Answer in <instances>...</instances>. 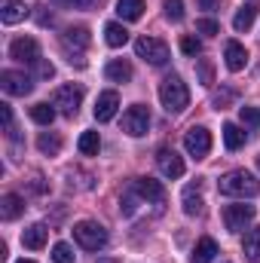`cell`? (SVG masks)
Wrapping results in <instances>:
<instances>
[{
	"instance_id": "cell-35",
	"label": "cell",
	"mask_w": 260,
	"mask_h": 263,
	"mask_svg": "<svg viewBox=\"0 0 260 263\" xmlns=\"http://www.w3.org/2000/svg\"><path fill=\"white\" fill-rule=\"evenodd\" d=\"M233 101H236V89H220V92L214 95V107H217V110H224V107L233 104Z\"/></svg>"
},
{
	"instance_id": "cell-21",
	"label": "cell",
	"mask_w": 260,
	"mask_h": 263,
	"mask_svg": "<svg viewBox=\"0 0 260 263\" xmlns=\"http://www.w3.org/2000/svg\"><path fill=\"white\" fill-rule=\"evenodd\" d=\"M22 211H25V199L22 196L6 193V196L0 199V220H15Z\"/></svg>"
},
{
	"instance_id": "cell-27",
	"label": "cell",
	"mask_w": 260,
	"mask_h": 263,
	"mask_svg": "<svg viewBox=\"0 0 260 263\" xmlns=\"http://www.w3.org/2000/svg\"><path fill=\"white\" fill-rule=\"evenodd\" d=\"M31 120H34L37 126H52V120H55V104H46V101L34 104V107H31Z\"/></svg>"
},
{
	"instance_id": "cell-22",
	"label": "cell",
	"mask_w": 260,
	"mask_h": 263,
	"mask_svg": "<svg viewBox=\"0 0 260 263\" xmlns=\"http://www.w3.org/2000/svg\"><path fill=\"white\" fill-rule=\"evenodd\" d=\"M242 254L248 263H260V227L248 230L245 239H242Z\"/></svg>"
},
{
	"instance_id": "cell-33",
	"label": "cell",
	"mask_w": 260,
	"mask_h": 263,
	"mask_svg": "<svg viewBox=\"0 0 260 263\" xmlns=\"http://www.w3.org/2000/svg\"><path fill=\"white\" fill-rule=\"evenodd\" d=\"M52 260L55 263H73V248H70L67 242H55V248H52Z\"/></svg>"
},
{
	"instance_id": "cell-10",
	"label": "cell",
	"mask_w": 260,
	"mask_h": 263,
	"mask_svg": "<svg viewBox=\"0 0 260 263\" xmlns=\"http://www.w3.org/2000/svg\"><path fill=\"white\" fill-rule=\"evenodd\" d=\"M9 59H15L18 65H37L40 62V43L34 37H15L9 43Z\"/></svg>"
},
{
	"instance_id": "cell-6",
	"label": "cell",
	"mask_w": 260,
	"mask_h": 263,
	"mask_svg": "<svg viewBox=\"0 0 260 263\" xmlns=\"http://www.w3.org/2000/svg\"><path fill=\"white\" fill-rule=\"evenodd\" d=\"M52 104H55L59 114H65V117H77V110H80V104H83V86H73V83L59 86L55 95H52Z\"/></svg>"
},
{
	"instance_id": "cell-3",
	"label": "cell",
	"mask_w": 260,
	"mask_h": 263,
	"mask_svg": "<svg viewBox=\"0 0 260 263\" xmlns=\"http://www.w3.org/2000/svg\"><path fill=\"white\" fill-rule=\"evenodd\" d=\"M73 242L86 251H101L107 245V230L95 220H80L73 223Z\"/></svg>"
},
{
	"instance_id": "cell-30",
	"label": "cell",
	"mask_w": 260,
	"mask_h": 263,
	"mask_svg": "<svg viewBox=\"0 0 260 263\" xmlns=\"http://www.w3.org/2000/svg\"><path fill=\"white\" fill-rule=\"evenodd\" d=\"M224 144H227V150H239L245 144V132L239 129L236 123H227L224 126Z\"/></svg>"
},
{
	"instance_id": "cell-24",
	"label": "cell",
	"mask_w": 260,
	"mask_h": 263,
	"mask_svg": "<svg viewBox=\"0 0 260 263\" xmlns=\"http://www.w3.org/2000/svg\"><path fill=\"white\" fill-rule=\"evenodd\" d=\"M104 77H107L110 83H129L132 80V65L123 62V59H114V62H107V67H104Z\"/></svg>"
},
{
	"instance_id": "cell-19",
	"label": "cell",
	"mask_w": 260,
	"mask_h": 263,
	"mask_svg": "<svg viewBox=\"0 0 260 263\" xmlns=\"http://www.w3.org/2000/svg\"><path fill=\"white\" fill-rule=\"evenodd\" d=\"M46 236H49V230H46L43 223H31V227L22 233V245L31 248V251H40V248L46 245Z\"/></svg>"
},
{
	"instance_id": "cell-26",
	"label": "cell",
	"mask_w": 260,
	"mask_h": 263,
	"mask_svg": "<svg viewBox=\"0 0 260 263\" xmlns=\"http://www.w3.org/2000/svg\"><path fill=\"white\" fill-rule=\"evenodd\" d=\"M37 147H40L43 156H59V153H62V138H59L55 132H40Z\"/></svg>"
},
{
	"instance_id": "cell-39",
	"label": "cell",
	"mask_w": 260,
	"mask_h": 263,
	"mask_svg": "<svg viewBox=\"0 0 260 263\" xmlns=\"http://www.w3.org/2000/svg\"><path fill=\"white\" fill-rule=\"evenodd\" d=\"M199 77H202V83H205V86L211 83V65H208V62H202V65H199Z\"/></svg>"
},
{
	"instance_id": "cell-37",
	"label": "cell",
	"mask_w": 260,
	"mask_h": 263,
	"mask_svg": "<svg viewBox=\"0 0 260 263\" xmlns=\"http://www.w3.org/2000/svg\"><path fill=\"white\" fill-rule=\"evenodd\" d=\"M52 73H55V67L49 65V62H43V59L37 62V77H40V80H49Z\"/></svg>"
},
{
	"instance_id": "cell-28",
	"label": "cell",
	"mask_w": 260,
	"mask_h": 263,
	"mask_svg": "<svg viewBox=\"0 0 260 263\" xmlns=\"http://www.w3.org/2000/svg\"><path fill=\"white\" fill-rule=\"evenodd\" d=\"M77 147H80L83 156H95V153L101 150V138H98V132H83L80 141H77Z\"/></svg>"
},
{
	"instance_id": "cell-15",
	"label": "cell",
	"mask_w": 260,
	"mask_h": 263,
	"mask_svg": "<svg viewBox=\"0 0 260 263\" xmlns=\"http://www.w3.org/2000/svg\"><path fill=\"white\" fill-rule=\"evenodd\" d=\"M181 205H184V214H190V217H199V214L205 211V199H202V184H199V181L190 184V187H184Z\"/></svg>"
},
{
	"instance_id": "cell-40",
	"label": "cell",
	"mask_w": 260,
	"mask_h": 263,
	"mask_svg": "<svg viewBox=\"0 0 260 263\" xmlns=\"http://www.w3.org/2000/svg\"><path fill=\"white\" fill-rule=\"evenodd\" d=\"M199 6H202V9H208V12H211V9H217V0H199Z\"/></svg>"
},
{
	"instance_id": "cell-36",
	"label": "cell",
	"mask_w": 260,
	"mask_h": 263,
	"mask_svg": "<svg viewBox=\"0 0 260 263\" xmlns=\"http://www.w3.org/2000/svg\"><path fill=\"white\" fill-rule=\"evenodd\" d=\"M181 52H184V55H199V52H202V43H199L196 37H184V40H181Z\"/></svg>"
},
{
	"instance_id": "cell-4",
	"label": "cell",
	"mask_w": 260,
	"mask_h": 263,
	"mask_svg": "<svg viewBox=\"0 0 260 263\" xmlns=\"http://www.w3.org/2000/svg\"><path fill=\"white\" fill-rule=\"evenodd\" d=\"M89 28H67L65 34H62V49H65V55H67V62L70 65H77V67H83L86 65V59H83V52H86V46H89Z\"/></svg>"
},
{
	"instance_id": "cell-17",
	"label": "cell",
	"mask_w": 260,
	"mask_h": 263,
	"mask_svg": "<svg viewBox=\"0 0 260 263\" xmlns=\"http://www.w3.org/2000/svg\"><path fill=\"white\" fill-rule=\"evenodd\" d=\"M25 15H28L25 0H3V3H0V22H3V25H18Z\"/></svg>"
},
{
	"instance_id": "cell-25",
	"label": "cell",
	"mask_w": 260,
	"mask_h": 263,
	"mask_svg": "<svg viewBox=\"0 0 260 263\" xmlns=\"http://www.w3.org/2000/svg\"><path fill=\"white\" fill-rule=\"evenodd\" d=\"M144 0H117V15L123 18V22H138L141 15H144Z\"/></svg>"
},
{
	"instance_id": "cell-7",
	"label": "cell",
	"mask_w": 260,
	"mask_h": 263,
	"mask_svg": "<svg viewBox=\"0 0 260 263\" xmlns=\"http://www.w3.org/2000/svg\"><path fill=\"white\" fill-rule=\"evenodd\" d=\"M254 214H257L254 205H245V202H239V205H227V208H224V223H227L230 233H245V227L254 220Z\"/></svg>"
},
{
	"instance_id": "cell-12",
	"label": "cell",
	"mask_w": 260,
	"mask_h": 263,
	"mask_svg": "<svg viewBox=\"0 0 260 263\" xmlns=\"http://www.w3.org/2000/svg\"><path fill=\"white\" fill-rule=\"evenodd\" d=\"M132 187L138 190V196L144 199L147 205H159V208L165 205V187L159 181H153V178H135Z\"/></svg>"
},
{
	"instance_id": "cell-11",
	"label": "cell",
	"mask_w": 260,
	"mask_h": 263,
	"mask_svg": "<svg viewBox=\"0 0 260 263\" xmlns=\"http://www.w3.org/2000/svg\"><path fill=\"white\" fill-rule=\"evenodd\" d=\"M0 89L6 92V95H28L31 89H34V80L28 77V73H22V70H0Z\"/></svg>"
},
{
	"instance_id": "cell-5",
	"label": "cell",
	"mask_w": 260,
	"mask_h": 263,
	"mask_svg": "<svg viewBox=\"0 0 260 263\" xmlns=\"http://www.w3.org/2000/svg\"><path fill=\"white\" fill-rule=\"evenodd\" d=\"M135 52H138V59H144V62H150L156 67L169 62V43L159 40V37H138L135 40Z\"/></svg>"
},
{
	"instance_id": "cell-43",
	"label": "cell",
	"mask_w": 260,
	"mask_h": 263,
	"mask_svg": "<svg viewBox=\"0 0 260 263\" xmlns=\"http://www.w3.org/2000/svg\"><path fill=\"white\" fill-rule=\"evenodd\" d=\"M257 168H260V156H257Z\"/></svg>"
},
{
	"instance_id": "cell-14",
	"label": "cell",
	"mask_w": 260,
	"mask_h": 263,
	"mask_svg": "<svg viewBox=\"0 0 260 263\" xmlns=\"http://www.w3.org/2000/svg\"><path fill=\"white\" fill-rule=\"evenodd\" d=\"M117 110H120V95H117L114 89L101 92L98 101H95V120H98V123H110V120L117 117Z\"/></svg>"
},
{
	"instance_id": "cell-42",
	"label": "cell",
	"mask_w": 260,
	"mask_h": 263,
	"mask_svg": "<svg viewBox=\"0 0 260 263\" xmlns=\"http://www.w3.org/2000/svg\"><path fill=\"white\" fill-rule=\"evenodd\" d=\"M18 263H34V260H18Z\"/></svg>"
},
{
	"instance_id": "cell-23",
	"label": "cell",
	"mask_w": 260,
	"mask_h": 263,
	"mask_svg": "<svg viewBox=\"0 0 260 263\" xmlns=\"http://www.w3.org/2000/svg\"><path fill=\"white\" fill-rule=\"evenodd\" d=\"M104 43L114 46V49H120V46L129 43V31H126L120 22H107V25H104Z\"/></svg>"
},
{
	"instance_id": "cell-38",
	"label": "cell",
	"mask_w": 260,
	"mask_h": 263,
	"mask_svg": "<svg viewBox=\"0 0 260 263\" xmlns=\"http://www.w3.org/2000/svg\"><path fill=\"white\" fill-rule=\"evenodd\" d=\"M52 3H62V6H73V9H86L92 0H52Z\"/></svg>"
},
{
	"instance_id": "cell-34",
	"label": "cell",
	"mask_w": 260,
	"mask_h": 263,
	"mask_svg": "<svg viewBox=\"0 0 260 263\" xmlns=\"http://www.w3.org/2000/svg\"><path fill=\"white\" fill-rule=\"evenodd\" d=\"M196 31L205 34V37H214V34H220V25H217L214 18H199V22H196Z\"/></svg>"
},
{
	"instance_id": "cell-9",
	"label": "cell",
	"mask_w": 260,
	"mask_h": 263,
	"mask_svg": "<svg viewBox=\"0 0 260 263\" xmlns=\"http://www.w3.org/2000/svg\"><path fill=\"white\" fill-rule=\"evenodd\" d=\"M184 150L193 159H205L211 153V132L205 129V126H193V129L184 135Z\"/></svg>"
},
{
	"instance_id": "cell-32",
	"label": "cell",
	"mask_w": 260,
	"mask_h": 263,
	"mask_svg": "<svg viewBox=\"0 0 260 263\" xmlns=\"http://www.w3.org/2000/svg\"><path fill=\"white\" fill-rule=\"evenodd\" d=\"M239 120H242V126L257 129L260 126V110L257 107H239Z\"/></svg>"
},
{
	"instance_id": "cell-31",
	"label": "cell",
	"mask_w": 260,
	"mask_h": 263,
	"mask_svg": "<svg viewBox=\"0 0 260 263\" xmlns=\"http://www.w3.org/2000/svg\"><path fill=\"white\" fill-rule=\"evenodd\" d=\"M162 12L169 22H181L184 18V0H165L162 3Z\"/></svg>"
},
{
	"instance_id": "cell-13",
	"label": "cell",
	"mask_w": 260,
	"mask_h": 263,
	"mask_svg": "<svg viewBox=\"0 0 260 263\" xmlns=\"http://www.w3.org/2000/svg\"><path fill=\"white\" fill-rule=\"evenodd\" d=\"M156 165H159V172H162L165 178H172V181L184 178V159H181L175 150H169V147H162V150L156 153Z\"/></svg>"
},
{
	"instance_id": "cell-16",
	"label": "cell",
	"mask_w": 260,
	"mask_h": 263,
	"mask_svg": "<svg viewBox=\"0 0 260 263\" xmlns=\"http://www.w3.org/2000/svg\"><path fill=\"white\" fill-rule=\"evenodd\" d=\"M224 62H227V67L236 73V70H242V67L248 65V49H245L242 43L230 40V43H227V49H224Z\"/></svg>"
},
{
	"instance_id": "cell-1",
	"label": "cell",
	"mask_w": 260,
	"mask_h": 263,
	"mask_svg": "<svg viewBox=\"0 0 260 263\" xmlns=\"http://www.w3.org/2000/svg\"><path fill=\"white\" fill-rule=\"evenodd\" d=\"M217 190L224 196H233V199H254L260 193V181L245 172V168H236V172H227L220 181H217Z\"/></svg>"
},
{
	"instance_id": "cell-29",
	"label": "cell",
	"mask_w": 260,
	"mask_h": 263,
	"mask_svg": "<svg viewBox=\"0 0 260 263\" xmlns=\"http://www.w3.org/2000/svg\"><path fill=\"white\" fill-rule=\"evenodd\" d=\"M138 202H144V199L138 196V190H135V187L129 184V187L123 190V196H120V211H123L126 217H132V214L138 211Z\"/></svg>"
},
{
	"instance_id": "cell-20",
	"label": "cell",
	"mask_w": 260,
	"mask_h": 263,
	"mask_svg": "<svg viewBox=\"0 0 260 263\" xmlns=\"http://www.w3.org/2000/svg\"><path fill=\"white\" fill-rule=\"evenodd\" d=\"M214 254H217V242H214L211 236H202V239L196 242L193 254H190V263H211Z\"/></svg>"
},
{
	"instance_id": "cell-18",
	"label": "cell",
	"mask_w": 260,
	"mask_h": 263,
	"mask_svg": "<svg viewBox=\"0 0 260 263\" xmlns=\"http://www.w3.org/2000/svg\"><path fill=\"white\" fill-rule=\"evenodd\" d=\"M257 9H260L257 0H248V3H242V6H239V12L233 15V28H236L239 34H242V31H248V28L254 25V18H257Z\"/></svg>"
},
{
	"instance_id": "cell-2",
	"label": "cell",
	"mask_w": 260,
	"mask_h": 263,
	"mask_svg": "<svg viewBox=\"0 0 260 263\" xmlns=\"http://www.w3.org/2000/svg\"><path fill=\"white\" fill-rule=\"evenodd\" d=\"M159 101H162L165 114H184L187 104H190V89H187V83H184L178 73H169V77L159 83Z\"/></svg>"
},
{
	"instance_id": "cell-41",
	"label": "cell",
	"mask_w": 260,
	"mask_h": 263,
	"mask_svg": "<svg viewBox=\"0 0 260 263\" xmlns=\"http://www.w3.org/2000/svg\"><path fill=\"white\" fill-rule=\"evenodd\" d=\"M98 263H120V260H114V257H101Z\"/></svg>"
},
{
	"instance_id": "cell-8",
	"label": "cell",
	"mask_w": 260,
	"mask_h": 263,
	"mask_svg": "<svg viewBox=\"0 0 260 263\" xmlns=\"http://www.w3.org/2000/svg\"><path fill=\"white\" fill-rule=\"evenodd\" d=\"M147 129H150V110L144 104H132L123 114V132L132 138H141V135H147Z\"/></svg>"
}]
</instances>
